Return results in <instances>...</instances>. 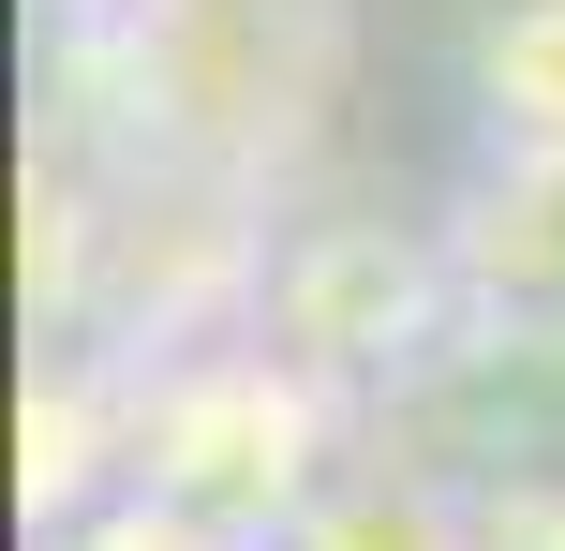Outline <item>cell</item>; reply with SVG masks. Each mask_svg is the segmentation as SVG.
<instances>
[{
  "label": "cell",
  "mask_w": 565,
  "mask_h": 551,
  "mask_svg": "<svg viewBox=\"0 0 565 551\" xmlns=\"http://www.w3.org/2000/svg\"><path fill=\"white\" fill-rule=\"evenodd\" d=\"M461 89L491 135H565V0H477L461 15Z\"/></svg>",
  "instance_id": "cell-5"
},
{
  "label": "cell",
  "mask_w": 565,
  "mask_h": 551,
  "mask_svg": "<svg viewBox=\"0 0 565 551\" xmlns=\"http://www.w3.org/2000/svg\"><path fill=\"white\" fill-rule=\"evenodd\" d=\"M268 551H491L477 537V492L417 447H372V463H328V492L298 507Z\"/></svg>",
  "instance_id": "cell-4"
},
{
  "label": "cell",
  "mask_w": 565,
  "mask_h": 551,
  "mask_svg": "<svg viewBox=\"0 0 565 551\" xmlns=\"http://www.w3.org/2000/svg\"><path fill=\"white\" fill-rule=\"evenodd\" d=\"M461 492H477L491 551H565V447L551 463H491V477H461Z\"/></svg>",
  "instance_id": "cell-6"
},
{
  "label": "cell",
  "mask_w": 565,
  "mask_h": 551,
  "mask_svg": "<svg viewBox=\"0 0 565 551\" xmlns=\"http://www.w3.org/2000/svg\"><path fill=\"white\" fill-rule=\"evenodd\" d=\"M328 433H342V388L298 373L282 343H254V358L179 373L164 403L135 417V492L238 551V537H282L312 492H328Z\"/></svg>",
  "instance_id": "cell-1"
},
{
  "label": "cell",
  "mask_w": 565,
  "mask_h": 551,
  "mask_svg": "<svg viewBox=\"0 0 565 551\" xmlns=\"http://www.w3.org/2000/svg\"><path fill=\"white\" fill-rule=\"evenodd\" d=\"M461 328V268H447V224L431 239H387V224H312L298 254L268 268V343L328 388H372L387 403L431 343Z\"/></svg>",
  "instance_id": "cell-2"
},
{
  "label": "cell",
  "mask_w": 565,
  "mask_h": 551,
  "mask_svg": "<svg viewBox=\"0 0 565 551\" xmlns=\"http://www.w3.org/2000/svg\"><path fill=\"white\" fill-rule=\"evenodd\" d=\"M461 314H565V135H491V165L447 194Z\"/></svg>",
  "instance_id": "cell-3"
}]
</instances>
